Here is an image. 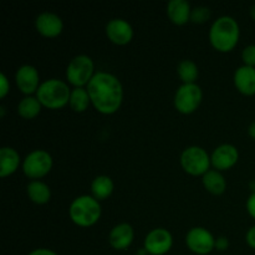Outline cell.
I'll use <instances>...</instances> for the list:
<instances>
[{
    "label": "cell",
    "mask_w": 255,
    "mask_h": 255,
    "mask_svg": "<svg viewBox=\"0 0 255 255\" xmlns=\"http://www.w3.org/2000/svg\"><path fill=\"white\" fill-rule=\"evenodd\" d=\"M87 92L92 104L104 114H112L122 101V85L116 76L109 72H97L90 80Z\"/></svg>",
    "instance_id": "6da1fadb"
},
{
    "label": "cell",
    "mask_w": 255,
    "mask_h": 255,
    "mask_svg": "<svg viewBox=\"0 0 255 255\" xmlns=\"http://www.w3.org/2000/svg\"><path fill=\"white\" fill-rule=\"evenodd\" d=\"M209 36H211V41L214 47L221 51H228L238 41V22L231 16L219 17L212 25Z\"/></svg>",
    "instance_id": "7a4b0ae2"
},
{
    "label": "cell",
    "mask_w": 255,
    "mask_h": 255,
    "mask_svg": "<svg viewBox=\"0 0 255 255\" xmlns=\"http://www.w3.org/2000/svg\"><path fill=\"white\" fill-rule=\"evenodd\" d=\"M69 86L61 80H47L37 89V100L50 109H59L70 100Z\"/></svg>",
    "instance_id": "3957f363"
},
{
    "label": "cell",
    "mask_w": 255,
    "mask_h": 255,
    "mask_svg": "<svg viewBox=\"0 0 255 255\" xmlns=\"http://www.w3.org/2000/svg\"><path fill=\"white\" fill-rule=\"evenodd\" d=\"M101 214V207L95 198L90 196L77 197L70 206V216L80 226H91Z\"/></svg>",
    "instance_id": "277c9868"
},
{
    "label": "cell",
    "mask_w": 255,
    "mask_h": 255,
    "mask_svg": "<svg viewBox=\"0 0 255 255\" xmlns=\"http://www.w3.org/2000/svg\"><path fill=\"white\" fill-rule=\"evenodd\" d=\"M94 62L86 55H79L70 61L67 66V79L76 86L86 84L92 79Z\"/></svg>",
    "instance_id": "5b68a950"
},
{
    "label": "cell",
    "mask_w": 255,
    "mask_h": 255,
    "mask_svg": "<svg viewBox=\"0 0 255 255\" xmlns=\"http://www.w3.org/2000/svg\"><path fill=\"white\" fill-rule=\"evenodd\" d=\"M183 168L191 174H201L207 172L209 167V157L203 148L197 146L188 147L181 156Z\"/></svg>",
    "instance_id": "8992f818"
},
{
    "label": "cell",
    "mask_w": 255,
    "mask_h": 255,
    "mask_svg": "<svg viewBox=\"0 0 255 255\" xmlns=\"http://www.w3.org/2000/svg\"><path fill=\"white\" fill-rule=\"evenodd\" d=\"M202 100V90L196 84H184L177 90L174 104L181 112L189 114L197 109Z\"/></svg>",
    "instance_id": "52a82bcc"
},
{
    "label": "cell",
    "mask_w": 255,
    "mask_h": 255,
    "mask_svg": "<svg viewBox=\"0 0 255 255\" xmlns=\"http://www.w3.org/2000/svg\"><path fill=\"white\" fill-rule=\"evenodd\" d=\"M52 166V158L46 151L36 149L27 154L24 161L25 173L32 178H39L45 176L50 171Z\"/></svg>",
    "instance_id": "ba28073f"
},
{
    "label": "cell",
    "mask_w": 255,
    "mask_h": 255,
    "mask_svg": "<svg viewBox=\"0 0 255 255\" xmlns=\"http://www.w3.org/2000/svg\"><path fill=\"white\" fill-rule=\"evenodd\" d=\"M172 236L163 228H157L149 232L144 241V249L152 255H162L171 249Z\"/></svg>",
    "instance_id": "9c48e42d"
},
{
    "label": "cell",
    "mask_w": 255,
    "mask_h": 255,
    "mask_svg": "<svg viewBox=\"0 0 255 255\" xmlns=\"http://www.w3.org/2000/svg\"><path fill=\"white\" fill-rule=\"evenodd\" d=\"M187 244L189 249L198 254H207L216 246L213 236L207 229L197 227L191 229L187 234Z\"/></svg>",
    "instance_id": "30bf717a"
},
{
    "label": "cell",
    "mask_w": 255,
    "mask_h": 255,
    "mask_svg": "<svg viewBox=\"0 0 255 255\" xmlns=\"http://www.w3.org/2000/svg\"><path fill=\"white\" fill-rule=\"evenodd\" d=\"M106 32L110 39L116 44H126L132 39L133 30L129 22L124 19H112L106 26Z\"/></svg>",
    "instance_id": "8fae6325"
},
{
    "label": "cell",
    "mask_w": 255,
    "mask_h": 255,
    "mask_svg": "<svg viewBox=\"0 0 255 255\" xmlns=\"http://www.w3.org/2000/svg\"><path fill=\"white\" fill-rule=\"evenodd\" d=\"M36 27L41 34L46 35V36H55L61 32L62 20L60 19L59 15L54 14V12H41L36 17Z\"/></svg>",
    "instance_id": "7c38bea8"
},
{
    "label": "cell",
    "mask_w": 255,
    "mask_h": 255,
    "mask_svg": "<svg viewBox=\"0 0 255 255\" xmlns=\"http://www.w3.org/2000/svg\"><path fill=\"white\" fill-rule=\"evenodd\" d=\"M238 159V151L232 144H222L214 149L212 162L219 169H226L233 166Z\"/></svg>",
    "instance_id": "4fadbf2b"
},
{
    "label": "cell",
    "mask_w": 255,
    "mask_h": 255,
    "mask_svg": "<svg viewBox=\"0 0 255 255\" xmlns=\"http://www.w3.org/2000/svg\"><path fill=\"white\" fill-rule=\"evenodd\" d=\"M16 82L22 92L31 94L37 89L39 84V74L36 69L31 65H24L20 67L16 72Z\"/></svg>",
    "instance_id": "5bb4252c"
},
{
    "label": "cell",
    "mask_w": 255,
    "mask_h": 255,
    "mask_svg": "<svg viewBox=\"0 0 255 255\" xmlns=\"http://www.w3.org/2000/svg\"><path fill=\"white\" fill-rule=\"evenodd\" d=\"M234 81L237 87L243 94L253 95L255 94V69L252 66L239 67L234 75Z\"/></svg>",
    "instance_id": "9a60e30c"
},
{
    "label": "cell",
    "mask_w": 255,
    "mask_h": 255,
    "mask_svg": "<svg viewBox=\"0 0 255 255\" xmlns=\"http://www.w3.org/2000/svg\"><path fill=\"white\" fill-rule=\"evenodd\" d=\"M133 239V229L129 224L122 223L115 227L110 233V243L116 249H126Z\"/></svg>",
    "instance_id": "2e32d148"
},
{
    "label": "cell",
    "mask_w": 255,
    "mask_h": 255,
    "mask_svg": "<svg viewBox=\"0 0 255 255\" xmlns=\"http://www.w3.org/2000/svg\"><path fill=\"white\" fill-rule=\"evenodd\" d=\"M19 154L14 148L2 147L0 149V176L5 177L12 173L19 164Z\"/></svg>",
    "instance_id": "e0dca14e"
},
{
    "label": "cell",
    "mask_w": 255,
    "mask_h": 255,
    "mask_svg": "<svg viewBox=\"0 0 255 255\" xmlns=\"http://www.w3.org/2000/svg\"><path fill=\"white\" fill-rule=\"evenodd\" d=\"M189 10V2L187 0H171L167 5L168 16L176 24H184L188 20L191 15Z\"/></svg>",
    "instance_id": "ac0fdd59"
},
{
    "label": "cell",
    "mask_w": 255,
    "mask_h": 255,
    "mask_svg": "<svg viewBox=\"0 0 255 255\" xmlns=\"http://www.w3.org/2000/svg\"><path fill=\"white\" fill-rule=\"evenodd\" d=\"M203 182L206 188L212 193L219 194L226 189V179L217 171H207L203 177Z\"/></svg>",
    "instance_id": "d6986e66"
},
{
    "label": "cell",
    "mask_w": 255,
    "mask_h": 255,
    "mask_svg": "<svg viewBox=\"0 0 255 255\" xmlns=\"http://www.w3.org/2000/svg\"><path fill=\"white\" fill-rule=\"evenodd\" d=\"M91 189H92V193L95 194L96 198L104 199L112 193L114 183H112L110 177L99 176L94 179V182H92Z\"/></svg>",
    "instance_id": "ffe728a7"
},
{
    "label": "cell",
    "mask_w": 255,
    "mask_h": 255,
    "mask_svg": "<svg viewBox=\"0 0 255 255\" xmlns=\"http://www.w3.org/2000/svg\"><path fill=\"white\" fill-rule=\"evenodd\" d=\"M29 197L36 203H45L50 198V189L45 183L40 181H34L27 186Z\"/></svg>",
    "instance_id": "44dd1931"
},
{
    "label": "cell",
    "mask_w": 255,
    "mask_h": 255,
    "mask_svg": "<svg viewBox=\"0 0 255 255\" xmlns=\"http://www.w3.org/2000/svg\"><path fill=\"white\" fill-rule=\"evenodd\" d=\"M90 101V95L86 90L82 87H76L71 91V96H70V105L72 109L77 112H81L87 109Z\"/></svg>",
    "instance_id": "7402d4cb"
},
{
    "label": "cell",
    "mask_w": 255,
    "mask_h": 255,
    "mask_svg": "<svg viewBox=\"0 0 255 255\" xmlns=\"http://www.w3.org/2000/svg\"><path fill=\"white\" fill-rule=\"evenodd\" d=\"M40 104L41 102L35 99V97H25V99L20 101L19 107H17L19 114L22 117H25V119H32V117H35L40 112V109H41Z\"/></svg>",
    "instance_id": "603a6c76"
},
{
    "label": "cell",
    "mask_w": 255,
    "mask_h": 255,
    "mask_svg": "<svg viewBox=\"0 0 255 255\" xmlns=\"http://www.w3.org/2000/svg\"><path fill=\"white\" fill-rule=\"evenodd\" d=\"M178 74L186 84H193V81L198 76V69L193 61L183 60L178 66Z\"/></svg>",
    "instance_id": "cb8c5ba5"
},
{
    "label": "cell",
    "mask_w": 255,
    "mask_h": 255,
    "mask_svg": "<svg viewBox=\"0 0 255 255\" xmlns=\"http://www.w3.org/2000/svg\"><path fill=\"white\" fill-rule=\"evenodd\" d=\"M209 15H211V11H209L208 7L199 6V7H196V9L192 11L191 16L193 21L198 22V21H206V20L209 17Z\"/></svg>",
    "instance_id": "d4e9b609"
},
{
    "label": "cell",
    "mask_w": 255,
    "mask_h": 255,
    "mask_svg": "<svg viewBox=\"0 0 255 255\" xmlns=\"http://www.w3.org/2000/svg\"><path fill=\"white\" fill-rule=\"evenodd\" d=\"M243 60L247 66L253 67L255 65V45H249L243 50Z\"/></svg>",
    "instance_id": "484cf974"
},
{
    "label": "cell",
    "mask_w": 255,
    "mask_h": 255,
    "mask_svg": "<svg viewBox=\"0 0 255 255\" xmlns=\"http://www.w3.org/2000/svg\"><path fill=\"white\" fill-rule=\"evenodd\" d=\"M0 84H1V87H0V96H5L7 90H9V82H7L4 74H0Z\"/></svg>",
    "instance_id": "4316f807"
},
{
    "label": "cell",
    "mask_w": 255,
    "mask_h": 255,
    "mask_svg": "<svg viewBox=\"0 0 255 255\" xmlns=\"http://www.w3.org/2000/svg\"><path fill=\"white\" fill-rule=\"evenodd\" d=\"M247 242H248L252 248L255 249V226L252 227L248 233H247Z\"/></svg>",
    "instance_id": "83f0119b"
},
{
    "label": "cell",
    "mask_w": 255,
    "mask_h": 255,
    "mask_svg": "<svg viewBox=\"0 0 255 255\" xmlns=\"http://www.w3.org/2000/svg\"><path fill=\"white\" fill-rule=\"evenodd\" d=\"M247 207H248V211L249 213L255 218V192L249 197L248 199V203H247Z\"/></svg>",
    "instance_id": "f1b7e54d"
},
{
    "label": "cell",
    "mask_w": 255,
    "mask_h": 255,
    "mask_svg": "<svg viewBox=\"0 0 255 255\" xmlns=\"http://www.w3.org/2000/svg\"><path fill=\"white\" fill-rule=\"evenodd\" d=\"M228 244H229L228 239H227L226 237H219L216 242V247L219 249V251H224V249H227Z\"/></svg>",
    "instance_id": "f546056e"
},
{
    "label": "cell",
    "mask_w": 255,
    "mask_h": 255,
    "mask_svg": "<svg viewBox=\"0 0 255 255\" xmlns=\"http://www.w3.org/2000/svg\"><path fill=\"white\" fill-rule=\"evenodd\" d=\"M29 255H57L55 252L50 251V249H35Z\"/></svg>",
    "instance_id": "4dcf8cb0"
},
{
    "label": "cell",
    "mask_w": 255,
    "mask_h": 255,
    "mask_svg": "<svg viewBox=\"0 0 255 255\" xmlns=\"http://www.w3.org/2000/svg\"><path fill=\"white\" fill-rule=\"evenodd\" d=\"M249 134H251L253 138H255V121L249 126Z\"/></svg>",
    "instance_id": "1f68e13d"
},
{
    "label": "cell",
    "mask_w": 255,
    "mask_h": 255,
    "mask_svg": "<svg viewBox=\"0 0 255 255\" xmlns=\"http://www.w3.org/2000/svg\"><path fill=\"white\" fill-rule=\"evenodd\" d=\"M251 15L255 19V4L253 5V6L251 7Z\"/></svg>",
    "instance_id": "d6a6232c"
},
{
    "label": "cell",
    "mask_w": 255,
    "mask_h": 255,
    "mask_svg": "<svg viewBox=\"0 0 255 255\" xmlns=\"http://www.w3.org/2000/svg\"><path fill=\"white\" fill-rule=\"evenodd\" d=\"M146 253H148V252H147L146 249H142V251H139L138 253H137V255H146Z\"/></svg>",
    "instance_id": "836d02e7"
}]
</instances>
